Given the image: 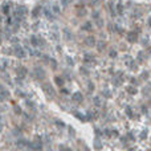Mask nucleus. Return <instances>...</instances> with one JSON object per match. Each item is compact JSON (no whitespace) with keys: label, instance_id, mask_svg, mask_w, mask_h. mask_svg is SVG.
Returning a JSON list of instances; mask_svg holds the SVG:
<instances>
[{"label":"nucleus","instance_id":"nucleus-1","mask_svg":"<svg viewBox=\"0 0 151 151\" xmlns=\"http://www.w3.org/2000/svg\"><path fill=\"white\" fill-rule=\"evenodd\" d=\"M24 15H27V8L24 6H17L16 9H15V16H19V17L23 19Z\"/></svg>","mask_w":151,"mask_h":151},{"label":"nucleus","instance_id":"nucleus-2","mask_svg":"<svg viewBox=\"0 0 151 151\" xmlns=\"http://www.w3.org/2000/svg\"><path fill=\"white\" fill-rule=\"evenodd\" d=\"M15 54L19 58H23V57H25L27 53H25V50L21 48L20 45H16V48H15Z\"/></svg>","mask_w":151,"mask_h":151},{"label":"nucleus","instance_id":"nucleus-3","mask_svg":"<svg viewBox=\"0 0 151 151\" xmlns=\"http://www.w3.org/2000/svg\"><path fill=\"white\" fill-rule=\"evenodd\" d=\"M44 90H45L46 93H48L50 97H54V96H56V92H54L53 86H52V85H49V84H48V85H45V86H44Z\"/></svg>","mask_w":151,"mask_h":151},{"label":"nucleus","instance_id":"nucleus-4","mask_svg":"<svg viewBox=\"0 0 151 151\" xmlns=\"http://www.w3.org/2000/svg\"><path fill=\"white\" fill-rule=\"evenodd\" d=\"M72 100H73L74 102L80 103V102H82V101H84V96H82L81 93H74V94H73V97H72Z\"/></svg>","mask_w":151,"mask_h":151},{"label":"nucleus","instance_id":"nucleus-5","mask_svg":"<svg viewBox=\"0 0 151 151\" xmlns=\"http://www.w3.org/2000/svg\"><path fill=\"white\" fill-rule=\"evenodd\" d=\"M16 146H17V148H19V150L23 148V147H25V146H27V140L21 139V138H17V140H16Z\"/></svg>","mask_w":151,"mask_h":151},{"label":"nucleus","instance_id":"nucleus-6","mask_svg":"<svg viewBox=\"0 0 151 151\" xmlns=\"http://www.w3.org/2000/svg\"><path fill=\"white\" fill-rule=\"evenodd\" d=\"M50 7H52V8H50V11H52V13H58V12H60V6H58L57 3L52 4Z\"/></svg>","mask_w":151,"mask_h":151},{"label":"nucleus","instance_id":"nucleus-7","mask_svg":"<svg viewBox=\"0 0 151 151\" xmlns=\"http://www.w3.org/2000/svg\"><path fill=\"white\" fill-rule=\"evenodd\" d=\"M86 44L90 45V46H94V45H96V40H94L93 36H90V37H88V39H86Z\"/></svg>","mask_w":151,"mask_h":151},{"label":"nucleus","instance_id":"nucleus-8","mask_svg":"<svg viewBox=\"0 0 151 151\" xmlns=\"http://www.w3.org/2000/svg\"><path fill=\"white\" fill-rule=\"evenodd\" d=\"M25 105L29 107V109H32V110H33V109H35V106H36V105H35V102H32L31 100H25Z\"/></svg>","mask_w":151,"mask_h":151},{"label":"nucleus","instance_id":"nucleus-9","mask_svg":"<svg viewBox=\"0 0 151 151\" xmlns=\"http://www.w3.org/2000/svg\"><path fill=\"white\" fill-rule=\"evenodd\" d=\"M84 61H85L86 64H89V62H93V61H94V57H93V56H89V54H86V56L84 57Z\"/></svg>","mask_w":151,"mask_h":151},{"label":"nucleus","instance_id":"nucleus-10","mask_svg":"<svg viewBox=\"0 0 151 151\" xmlns=\"http://www.w3.org/2000/svg\"><path fill=\"white\" fill-rule=\"evenodd\" d=\"M15 93H16V94H19V97H21V98H27V94H25L24 92H21L20 89H16Z\"/></svg>","mask_w":151,"mask_h":151},{"label":"nucleus","instance_id":"nucleus-11","mask_svg":"<svg viewBox=\"0 0 151 151\" xmlns=\"http://www.w3.org/2000/svg\"><path fill=\"white\" fill-rule=\"evenodd\" d=\"M9 6H11V4H9V3L7 4V6H6V4H4V6H3V12L6 13V15H8V13H9V8H8Z\"/></svg>","mask_w":151,"mask_h":151},{"label":"nucleus","instance_id":"nucleus-12","mask_svg":"<svg viewBox=\"0 0 151 151\" xmlns=\"http://www.w3.org/2000/svg\"><path fill=\"white\" fill-rule=\"evenodd\" d=\"M93 101H94V103H96V106H101V98L100 97H94Z\"/></svg>","mask_w":151,"mask_h":151},{"label":"nucleus","instance_id":"nucleus-13","mask_svg":"<svg viewBox=\"0 0 151 151\" xmlns=\"http://www.w3.org/2000/svg\"><path fill=\"white\" fill-rule=\"evenodd\" d=\"M90 28H92V24H90V21H88L86 24H84V25H82V29H85V31L90 29Z\"/></svg>","mask_w":151,"mask_h":151},{"label":"nucleus","instance_id":"nucleus-14","mask_svg":"<svg viewBox=\"0 0 151 151\" xmlns=\"http://www.w3.org/2000/svg\"><path fill=\"white\" fill-rule=\"evenodd\" d=\"M127 39H129V41H135L136 35H135V33H130L129 36H127Z\"/></svg>","mask_w":151,"mask_h":151},{"label":"nucleus","instance_id":"nucleus-15","mask_svg":"<svg viewBox=\"0 0 151 151\" xmlns=\"http://www.w3.org/2000/svg\"><path fill=\"white\" fill-rule=\"evenodd\" d=\"M101 44L98 45V50H103L105 49V46H106V44H105V41H100Z\"/></svg>","mask_w":151,"mask_h":151},{"label":"nucleus","instance_id":"nucleus-16","mask_svg":"<svg viewBox=\"0 0 151 151\" xmlns=\"http://www.w3.org/2000/svg\"><path fill=\"white\" fill-rule=\"evenodd\" d=\"M13 110H15V113H16V114H19V115L23 114V111H21V109L19 106H15V109H13Z\"/></svg>","mask_w":151,"mask_h":151},{"label":"nucleus","instance_id":"nucleus-17","mask_svg":"<svg viewBox=\"0 0 151 151\" xmlns=\"http://www.w3.org/2000/svg\"><path fill=\"white\" fill-rule=\"evenodd\" d=\"M4 36H6L7 39H11V31H9V29L4 31Z\"/></svg>","mask_w":151,"mask_h":151},{"label":"nucleus","instance_id":"nucleus-18","mask_svg":"<svg viewBox=\"0 0 151 151\" xmlns=\"http://www.w3.org/2000/svg\"><path fill=\"white\" fill-rule=\"evenodd\" d=\"M11 41H12V44H16V45H19V41H20V40H19L17 37H12V39H11Z\"/></svg>","mask_w":151,"mask_h":151},{"label":"nucleus","instance_id":"nucleus-19","mask_svg":"<svg viewBox=\"0 0 151 151\" xmlns=\"http://www.w3.org/2000/svg\"><path fill=\"white\" fill-rule=\"evenodd\" d=\"M92 16H93V19H97V20H98V17H100V13H98L97 11H94V12L92 13Z\"/></svg>","mask_w":151,"mask_h":151},{"label":"nucleus","instance_id":"nucleus-20","mask_svg":"<svg viewBox=\"0 0 151 151\" xmlns=\"http://www.w3.org/2000/svg\"><path fill=\"white\" fill-rule=\"evenodd\" d=\"M50 39L52 40H57L58 39V33H50Z\"/></svg>","mask_w":151,"mask_h":151},{"label":"nucleus","instance_id":"nucleus-21","mask_svg":"<svg viewBox=\"0 0 151 151\" xmlns=\"http://www.w3.org/2000/svg\"><path fill=\"white\" fill-rule=\"evenodd\" d=\"M94 146H96V147H97V148H101V147H102V144H101L100 142H98V140H97V139H96V140H94Z\"/></svg>","mask_w":151,"mask_h":151},{"label":"nucleus","instance_id":"nucleus-22","mask_svg":"<svg viewBox=\"0 0 151 151\" xmlns=\"http://www.w3.org/2000/svg\"><path fill=\"white\" fill-rule=\"evenodd\" d=\"M39 13H40V8H35L33 9V16H39Z\"/></svg>","mask_w":151,"mask_h":151},{"label":"nucleus","instance_id":"nucleus-23","mask_svg":"<svg viewBox=\"0 0 151 151\" xmlns=\"http://www.w3.org/2000/svg\"><path fill=\"white\" fill-rule=\"evenodd\" d=\"M69 133H70V135H72V136L76 135V131L73 130V127H70V126H69Z\"/></svg>","mask_w":151,"mask_h":151},{"label":"nucleus","instance_id":"nucleus-24","mask_svg":"<svg viewBox=\"0 0 151 151\" xmlns=\"http://www.w3.org/2000/svg\"><path fill=\"white\" fill-rule=\"evenodd\" d=\"M122 12H123V6L118 4V13H122Z\"/></svg>","mask_w":151,"mask_h":151},{"label":"nucleus","instance_id":"nucleus-25","mask_svg":"<svg viewBox=\"0 0 151 151\" xmlns=\"http://www.w3.org/2000/svg\"><path fill=\"white\" fill-rule=\"evenodd\" d=\"M88 89H89V92H93L94 90V85L93 84H89L88 85Z\"/></svg>","mask_w":151,"mask_h":151},{"label":"nucleus","instance_id":"nucleus-26","mask_svg":"<svg viewBox=\"0 0 151 151\" xmlns=\"http://www.w3.org/2000/svg\"><path fill=\"white\" fill-rule=\"evenodd\" d=\"M97 25H100V27L103 25V20H102V19H98V20H97Z\"/></svg>","mask_w":151,"mask_h":151},{"label":"nucleus","instance_id":"nucleus-27","mask_svg":"<svg viewBox=\"0 0 151 151\" xmlns=\"http://www.w3.org/2000/svg\"><path fill=\"white\" fill-rule=\"evenodd\" d=\"M76 117H77L78 119H81V121H85V118H84V115H82V114H78V113H77V114H76Z\"/></svg>","mask_w":151,"mask_h":151},{"label":"nucleus","instance_id":"nucleus-28","mask_svg":"<svg viewBox=\"0 0 151 151\" xmlns=\"http://www.w3.org/2000/svg\"><path fill=\"white\" fill-rule=\"evenodd\" d=\"M56 82L60 84V85H62V82H64V81H62V78H58V77H57V78H56Z\"/></svg>","mask_w":151,"mask_h":151},{"label":"nucleus","instance_id":"nucleus-29","mask_svg":"<svg viewBox=\"0 0 151 151\" xmlns=\"http://www.w3.org/2000/svg\"><path fill=\"white\" fill-rule=\"evenodd\" d=\"M66 61H68V64H69V65H73V60L70 58V57H66Z\"/></svg>","mask_w":151,"mask_h":151},{"label":"nucleus","instance_id":"nucleus-30","mask_svg":"<svg viewBox=\"0 0 151 151\" xmlns=\"http://www.w3.org/2000/svg\"><path fill=\"white\" fill-rule=\"evenodd\" d=\"M23 115H24V118H25V119H28V121H32L31 115H28V114H23Z\"/></svg>","mask_w":151,"mask_h":151},{"label":"nucleus","instance_id":"nucleus-31","mask_svg":"<svg viewBox=\"0 0 151 151\" xmlns=\"http://www.w3.org/2000/svg\"><path fill=\"white\" fill-rule=\"evenodd\" d=\"M103 94H105V97H110V92L107 90H103Z\"/></svg>","mask_w":151,"mask_h":151},{"label":"nucleus","instance_id":"nucleus-32","mask_svg":"<svg viewBox=\"0 0 151 151\" xmlns=\"http://www.w3.org/2000/svg\"><path fill=\"white\" fill-rule=\"evenodd\" d=\"M110 56H111V57H115V56H117V54H115V50H111V52H110Z\"/></svg>","mask_w":151,"mask_h":151},{"label":"nucleus","instance_id":"nucleus-33","mask_svg":"<svg viewBox=\"0 0 151 151\" xmlns=\"http://www.w3.org/2000/svg\"><path fill=\"white\" fill-rule=\"evenodd\" d=\"M126 113H127L129 115H131V109H130V107H127V109H126Z\"/></svg>","mask_w":151,"mask_h":151},{"label":"nucleus","instance_id":"nucleus-34","mask_svg":"<svg viewBox=\"0 0 151 151\" xmlns=\"http://www.w3.org/2000/svg\"><path fill=\"white\" fill-rule=\"evenodd\" d=\"M81 72H82V73H85V76H86V73H88V70H86V69H85V68L82 66V68H81Z\"/></svg>","mask_w":151,"mask_h":151},{"label":"nucleus","instance_id":"nucleus-35","mask_svg":"<svg viewBox=\"0 0 151 151\" xmlns=\"http://www.w3.org/2000/svg\"><path fill=\"white\" fill-rule=\"evenodd\" d=\"M2 111H3V109H2V107H0V115H2Z\"/></svg>","mask_w":151,"mask_h":151},{"label":"nucleus","instance_id":"nucleus-36","mask_svg":"<svg viewBox=\"0 0 151 151\" xmlns=\"http://www.w3.org/2000/svg\"><path fill=\"white\" fill-rule=\"evenodd\" d=\"M65 151H72V150H70V148H65Z\"/></svg>","mask_w":151,"mask_h":151},{"label":"nucleus","instance_id":"nucleus-37","mask_svg":"<svg viewBox=\"0 0 151 151\" xmlns=\"http://www.w3.org/2000/svg\"><path fill=\"white\" fill-rule=\"evenodd\" d=\"M85 151H89V150H88V148H85Z\"/></svg>","mask_w":151,"mask_h":151}]
</instances>
